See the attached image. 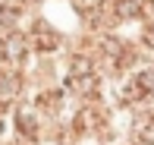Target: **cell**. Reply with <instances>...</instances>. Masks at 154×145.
<instances>
[{
    "instance_id": "5",
    "label": "cell",
    "mask_w": 154,
    "mask_h": 145,
    "mask_svg": "<svg viewBox=\"0 0 154 145\" xmlns=\"http://www.w3.org/2000/svg\"><path fill=\"white\" fill-rule=\"evenodd\" d=\"M32 44L38 47V51H54V47L60 44L57 32H51L47 25H35V35H32Z\"/></svg>"
},
{
    "instance_id": "8",
    "label": "cell",
    "mask_w": 154,
    "mask_h": 145,
    "mask_svg": "<svg viewBox=\"0 0 154 145\" xmlns=\"http://www.w3.org/2000/svg\"><path fill=\"white\" fill-rule=\"evenodd\" d=\"M16 19H19V10H16V6H0V25H3V29H13Z\"/></svg>"
},
{
    "instance_id": "1",
    "label": "cell",
    "mask_w": 154,
    "mask_h": 145,
    "mask_svg": "<svg viewBox=\"0 0 154 145\" xmlns=\"http://www.w3.org/2000/svg\"><path fill=\"white\" fill-rule=\"evenodd\" d=\"M66 85L72 88V92H79V95H91L94 88H97V73H94L91 60H85V57H72Z\"/></svg>"
},
{
    "instance_id": "2",
    "label": "cell",
    "mask_w": 154,
    "mask_h": 145,
    "mask_svg": "<svg viewBox=\"0 0 154 145\" xmlns=\"http://www.w3.org/2000/svg\"><path fill=\"white\" fill-rule=\"evenodd\" d=\"M154 95V70H142L126 85V101H145Z\"/></svg>"
},
{
    "instance_id": "7",
    "label": "cell",
    "mask_w": 154,
    "mask_h": 145,
    "mask_svg": "<svg viewBox=\"0 0 154 145\" xmlns=\"http://www.w3.org/2000/svg\"><path fill=\"white\" fill-rule=\"evenodd\" d=\"M142 13V6H138V0H116V16L120 19H132Z\"/></svg>"
},
{
    "instance_id": "6",
    "label": "cell",
    "mask_w": 154,
    "mask_h": 145,
    "mask_svg": "<svg viewBox=\"0 0 154 145\" xmlns=\"http://www.w3.org/2000/svg\"><path fill=\"white\" fill-rule=\"evenodd\" d=\"M16 126H19V133H22L25 139H35V136H38V123H35V114L29 107H22L16 114Z\"/></svg>"
},
{
    "instance_id": "12",
    "label": "cell",
    "mask_w": 154,
    "mask_h": 145,
    "mask_svg": "<svg viewBox=\"0 0 154 145\" xmlns=\"http://www.w3.org/2000/svg\"><path fill=\"white\" fill-rule=\"evenodd\" d=\"M132 145H151V142H145V139H135V142H132Z\"/></svg>"
},
{
    "instance_id": "4",
    "label": "cell",
    "mask_w": 154,
    "mask_h": 145,
    "mask_svg": "<svg viewBox=\"0 0 154 145\" xmlns=\"http://www.w3.org/2000/svg\"><path fill=\"white\" fill-rule=\"evenodd\" d=\"M19 73H0V114H3L6 107H10V101L16 98V92H19Z\"/></svg>"
},
{
    "instance_id": "3",
    "label": "cell",
    "mask_w": 154,
    "mask_h": 145,
    "mask_svg": "<svg viewBox=\"0 0 154 145\" xmlns=\"http://www.w3.org/2000/svg\"><path fill=\"white\" fill-rule=\"evenodd\" d=\"M25 51H29V41H25L22 35H6V51H3V57H6V63L10 66H22V60H25Z\"/></svg>"
},
{
    "instance_id": "9",
    "label": "cell",
    "mask_w": 154,
    "mask_h": 145,
    "mask_svg": "<svg viewBox=\"0 0 154 145\" xmlns=\"http://www.w3.org/2000/svg\"><path fill=\"white\" fill-rule=\"evenodd\" d=\"M60 104V95L57 92H44V95H38V107H44V110H57Z\"/></svg>"
},
{
    "instance_id": "11",
    "label": "cell",
    "mask_w": 154,
    "mask_h": 145,
    "mask_svg": "<svg viewBox=\"0 0 154 145\" xmlns=\"http://www.w3.org/2000/svg\"><path fill=\"white\" fill-rule=\"evenodd\" d=\"M145 44H151V51H154V32H145Z\"/></svg>"
},
{
    "instance_id": "10",
    "label": "cell",
    "mask_w": 154,
    "mask_h": 145,
    "mask_svg": "<svg viewBox=\"0 0 154 145\" xmlns=\"http://www.w3.org/2000/svg\"><path fill=\"white\" fill-rule=\"evenodd\" d=\"M138 139H145V142H151V145H154V117H148V123L138 129Z\"/></svg>"
}]
</instances>
